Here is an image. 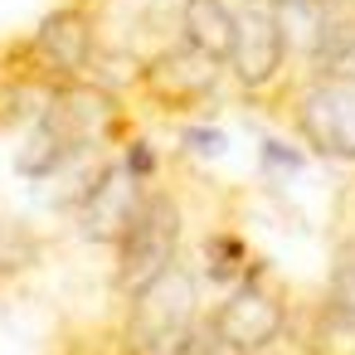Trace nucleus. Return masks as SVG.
I'll list each match as a JSON object with an SVG mask.
<instances>
[{
    "instance_id": "f8f14e48",
    "label": "nucleus",
    "mask_w": 355,
    "mask_h": 355,
    "mask_svg": "<svg viewBox=\"0 0 355 355\" xmlns=\"http://www.w3.org/2000/svg\"><path fill=\"white\" fill-rule=\"evenodd\" d=\"M49 243L25 214H0V282H20L40 272Z\"/></svg>"
},
{
    "instance_id": "f257e3e1",
    "label": "nucleus",
    "mask_w": 355,
    "mask_h": 355,
    "mask_svg": "<svg viewBox=\"0 0 355 355\" xmlns=\"http://www.w3.org/2000/svg\"><path fill=\"white\" fill-rule=\"evenodd\" d=\"M122 326L107 355H185L195 340V326L205 316L200 306V272L180 258L156 282H146L137 297L122 302Z\"/></svg>"
},
{
    "instance_id": "7ed1b4c3",
    "label": "nucleus",
    "mask_w": 355,
    "mask_h": 355,
    "mask_svg": "<svg viewBox=\"0 0 355 355\" xmlns=\"http://www.w3.org/2000/svg\"><path fill=\"white\" fill-rule=\"evenodd\" d=\"M224 64H214V59H205V54H195L190 44H166V49H156V54H146L141 59V73H137V98L151 107V112H161V117H180V122H195V117H205L214 103H219V93H224Z\"/></svg>"
},
{
    "instance_id": "4468645a",
    "label": "nucleus",
    "mask_w": 355,
    "mask_h": 355,
    "mask_svg": "<svg viewBox=\"0 0 355 355\" xmlns=\"http://www.w3.org/2000/svg\"><path fill=\"white\" fill-rule=\"evenodd\" d=\"M137 73H141V59H137L132 49H117V44L103 40L83 78H93V83H103V88H112V93H127V88H137Z\"/></svg>"
},
{
    "instance_id": "9d476101",
    "label": "nucleus",
    "mask_w": 355,
    "mask_h": 355,
    "mask_svg": "<svg viewBox=\"0 0 355 355\" xmlns=\"http://www.w3.org/2000/svg\"><path fill=\"white\" fill-rule=\"evenodd\" d=\"M302 59H306V78H331L340 64L355 59V0H326Z\"/></svg>"
},
{
    "instance_id": "1a4fd4ad",
    "label": "nucleus",
    "mask_w": 355,
    "mask_h": 355,
    "mask_svg": "<svg viewBox=\"0 0 355 355\" xmlns=\"http://www.w3.org/2000/svg\"><path fill=\"white\" fill-rule=\"evenodd\" d=\"M73 156H83V146L40 107V117H30V132H25L20 151H15V175L30 180V185H49Z\"/></svg>"
},
{
    "instance_id": "dca6fc26",
    "label": "nucleus",
    "mask_w": 355,
    "mask_h": 355,
    "mask_svg": "<svg viewBox=\"0 0 355 355\" xmlns=\"http://www.w3.org/2000/svg\"><path fill=\"white\" fill-rule=\"evenodd\" d=\"M117 166H122V171H127L137 185H151V180L161 175V151H156V146H151L141 132H132V137L117 146Z\"/></svg>"
},
{
    "instance_id": "2eb2a0df",
    "label": "nucleus",
    "mask_w": 355,
    "mask_h": 355,
    "mask_svg": "<svg viewBox=\"0 0 355 355\" xmlns=\"http://www.w3.org/2000/svg\"><path fill=\"white\" fill-rule=\"evenodd\" d=\"M180 151L185 156H195V161H214V156H224L229 151V132L224 127H214V122H180Z\"/></svg>"
},
{
    "instance_id": "f03ea898",
    "label": "nucleus",
    "mask_w": 355,
    "mask_h": 355,
    "mask_svg": "<svg viewBox=\"0 0 355 355\" xmlns=\"http://www.w3.org/2000/svg\"><path fill=\"white\" fill-rule=\"evenodd\" d=\"M185 248V205L171 185H146L132 224L112 243V292L127 302L146 282H156L171 263H180Z\"/></svg>"
},
{
    "instance_id": "20e7f679",
    "label": "nucleus",
    "mask_w": 355,
    "mask_h": 355,
    "mask_svg": "<svg viewBox=\"0 0 355 355\" xmlns=\"http://www.w3.org/2000/svg\"><path fill=\"white\" fill-rule=\"evenodd\" d=\"M277 103L306 156L355 166V88L336 78H302Z\"/></svg>"
},
{
    "instance_id": "ddd939ff",
    "label": "nucleus",
    "mask_w": 355,
    "mask_h": 355,
    "mask_svg": "<svg viewBox=\"0 0 355 355\" xmlns=\"http://www.w3.org/2000/svg\"><path fill=\"white\" fill-rule=\"evenodd\" d=\"M248 258H253V248H248V239H243L239 229H209V234L200 239V282H209V287H234Z\"/></svg>"
},
{
    "instance_id": "423d86ee",
    "label": "nucleus",
    "mask_w": 355,
    "mask_h": 355,
    "mask_svg": "<svg viewBox=\"0 0 355 355\" xmlns=\"http://www.w3.org/2000/svg\"><path fill=\"white\" fill-rule=\"evenodd\" d=\"M287 311H292V297L263 277V282H234L209 311H205V326L234 350H263V345H277L282 331H287Z\"/></svg>"
},
{
    "instance_id": "f3484780",
    "label": "nucleus",
    "mask_w": 355,
    "mask_h": 355,
    "mask_svg": "<svg viewBox=\"0 0 355 355\" xmlns=\"http://www.w3.org/2000/svg\"><path fill=\"white\" fill-rule=\"evenodd\" d=\"M258 161H263V171H272V175H302L306 171V151L297 146V141H282V137H263L258 141Z\"/></svg>"
},
{
    "instance_id": "0eeeda50",
    "label": "nucleus",
    "mask_w": 355,
    "mask_h": 355,
    "mask_svg": "<svg viewBox=\"0 0 355 355\" xmlns=\"http://www.w3.org/2000/svg\"><path fill=\"white\" fill-rule=\"evenodd\" d=\"M30 44L40 49V59L49 64L54 78H64V83H69V78H83L88 64H93V54H98V44H103L98 6H93V0H69V6H54V10L35 25Z\"/></svg>"
},
{
    "instance_id": "9b49d317",
    "label": "nucleus",
    "mask_w": 355,
    "mask_h": 355,
    "mask_svg": "<svg viewBox=\"0 0 355 355\" xmlns=\"http://www.w3.org/2000/svg\"><path fill=\"white\" fill-rule=\"evenodd\" d=\"M175 25H180V44H190L195 54H205L214 64H229V54H234V10H229V0H180Z\"/></svg>"
},
{
    "instance_id": "39448f33",
    "label": "nucleus",
    "mask_w": 355,
    "mask_h": 355,
    "mask_svg": "<svg viewBox=\"0 0 355 355\" xmlns=\"http://www.w3.org/2000/svg\"><path fill=\"white\" fill-rule=\"evenodd\" d=\"M229 10H234V54H229L224 73L248 103H258V98L277 93L287 59H292V44L272 15V0H239Z\"/></svg>"
},
{
    "instance_id": "a211bd4d",
    "label": "nucleus",
    "mask_w": 355,
    "mask_h": 355,
    "mask_svg": "<svg viewBox=\"0 0 355 355\" xmlns=\"http://www.w3.org/2000/svg\"><path fill=\"white\" fill-rule=\"evenodd\" d=\"M243 355H297V350H292V345H282V340H277V345H263V350H243Z\"/></svg>"
},
{
    "instance_id": "6e6552de",
    "label": "nucleus",
    "mask_w": 355,
    "mask_h": 355,
    "mask_svg": "<svg viewBox=\"0 0 355 355\" xmlns=\"http://www.w3.org/2000/svg\"><path fill=\"white\" fill-rule=\"evenodd\" d=\"M141 190H146V185H137V180L117 166V156H112V166H107V175L93 185V195L69 214L73 229H78V239L112 248V243L122 239V229L132 224V214H137V205H141Z\"/></svg>"
}]
</instances>
